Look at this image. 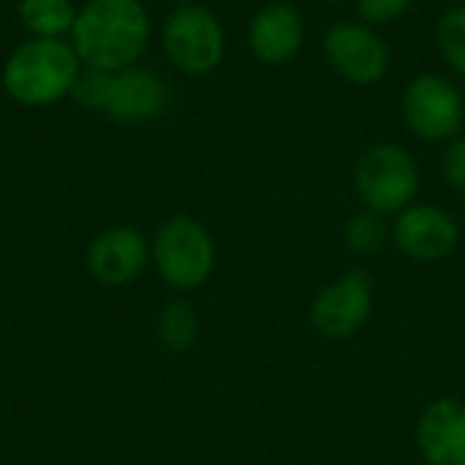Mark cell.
Instances as JSON below:
<instances>
[{
  "mask_svg": "<svg viewBox=\"0 0 465 465\" xmlns=\"http://www.w3.org/2000/svg\"><path fill=\"white\" fill-rule=\"evenodd\" d=\"M150 14L142 0H87L76 11L71 46L87 68H131L150 44Z\"/></svg>",
  "mask_w": 465,
  "mask_h": 465,
  "instance_id": "1",
  "label": "cell"
},
{
  "mask_svg": "<svg viewBox=\"0 0 465 465\" xmlns=\"http://www.w3.org/2000/svg\"><path fill=\"white\" fill-rule=\"evenodd\" d=\"M79 54L63 38H30L19 44L3 65V87L22 106H49L79 76Z\"/></svg>",
  "mask_w": 465,
  "mask_h": 465,
  "instance_id": "2",
  "label": "cell"
},
{
  "mask_svg": "<svg viewBox=\"0 0 465 465\" xmlns=\"http://www.w3.org/2000/svg\"><path fill=\"white\" fill-rule=\"evenodd\" d=\"M150 262L158 278L174 292L202 289L218 262V248L210 229L193 215L166 218L150 242Z\"/></svg>",
  "mask_w": 465,
  "mask_h": 465,
  "instance_id": "3",
  "label": "cell"
},
{
  "mask_svg": "<svg viewBox=\"0 0 465 465\" xmlns=\"http://www.w3.org/2000/svg\"><path fill=\"white\" fill-rule=\"evenodd\" d=\"M420 163L398 142L371 144L354 163V193L365 210L395 218L420 193Z\"/></svg>",
  "mask_w": 465,
  "mask_h": 465,
  "instance_id": "4",
  "label": "cell"
},
{
  "mask_svg": "<svg viewBox=\"0 0 465 465\" xmlns=\"http://www.w3.org/2000/svg\"><path fill=\"white\" fill-rule=\"evenodd\" d=\"M161 44L169 63L188 76L213 74L226 54V33L215 11L202 3L177 5L161 30Z\"/></svg>",
  "mask_w": 465,
  "mask_h": 465,
  "instance_id": "5",
  "label": "cell"
},
{
  "mask_svg": "<svg viewBox=\"0 0 465 465\" xmlns=\"http://www.w3.org/2000/svg\"><path fill=\"white\" fill-rule=\"evenodd\" d=\"M401 114L409 131L425 142H450L463 134L465 95L439 71L411 76L401 93Z\"/></svg>",
  "mask_w": 465,
  "mask_h": 465,
  "instance_id": "6",
  "label": "cell"
},
{
  "mask_svg": "<svg viewBox=\"0 0 465 465\" xmlns=\"http://www.w3.org/2000/svg\"><path fill=\"white\" fill-rule=\"evenodd\" d=\"M322 57L332 74L357 87L379 84L392 65V52L379 27L360 19H341L322 35Z\"/></svg>",
  "mask_w": 465,
  "mask_h": 465,
  "instance_id": "7",
  "label": "cell"
},
{
  "mask_svg": "<svg viewBox=\"0 0 465 465\" xmlns=\"http://www.w3.org/2000/svg\"><path fill=\"white\" fill-rule=\"evenodd\" d=\"M373 308L376 278L365 267H351L313 297L311 324L327 341H349L371 322Z\"/></svg>",
  "mask_w": 465,
  "mask_h": 465,
  "instance_id": "8",
  "label": "cell"
},
{
  "mask_svg": "<svg viewBox=\"0 0 465 465\" xmlns=\"http://www.w3.org/2000/svg\"><path fill=\"white\" fill-rule=\"evenodd\" d=\"M392 245L411 262H441L460 245L458 218L430 202H414L392 218Z\"/></svg>",
  "mask_w": 465,
  "mask_h": 465,
  "instance_id": "9",
  "label": "cell"
},
{
  "mask_svg": "<svg viewBox=\"0 0 465 465\" xmlns=\"http://www.w3.org/2000/svg\"><path fill=\"white\" fill-rule=\"evenodd\" d=\"M87 272L104 286H128L150 264V242L134 226H109L93 237L84 253Z\"/></svg>",
  "mask_w": 465,
  "mask_h": 465,
  "instance_id": "10",
  "label": "cell"
},
{
  "mask_svg": "<svg viewBox=\"0 0 465 465\" xmlns=\"http://www.w3.org/2000/svg\"><path fill=\"white\" fill-rule=\"evenodd\" d=\"M305 44V22L294 3L270 0L256 8L248 25L251 54L272 68L292 63Z\"/></svg>",
  "mask_w": 465,
  "mask_h": 465,
  "instance_id": "11",
  "label": "cell"
},
{
  "mask_svg": "<svg viewBox=\"0 0 465 465\" xmlns=\"http://www.w3.org/2000/svg\"><path fill=\"white\" fill-rule=\"evenodd\" d=\"M414 439L428 465H465V401L439 398L428 403Z\"/></svg>",
  "mask_w": 465,
  "mask_h": 465,
  "instance_id": "12",
  "label": "cell"
},
{
  "mask_svg": "<svg viewBox=\"0 0 465 465\" xmlns=\"http://www.w3.org/2000/svg\"><path fill=\"white\" fill-rule=\"evenodd\" d=\"M169 106V87L166 82L150 68H123L114 71L109 79L106 95V114L120 123H150L161 117Z\"/></svg>",
  "mask_w": 465,
  "mask_h": 465,
  "instance_id": "13",
  "label": "cell"
},
{
  "mask_svg": "<svg viewBox=\"0 0 465 465\" xmlns=\"http://www.w3.org/2000/svg\"><path fill=\"white\" fill-rule=\"evenodd\" d=\"M199 313L196 308L177 297V300H169L158 319H155V335H158V343L163 351L169 354H185L196 346L199 341Z\"/></svg>",
  "mask_w": 465,
  "mask_h": 465,
  "instance_id": "14",
  "label": "cell"
},
{
  "mask_svg": "<svg viewBox=\"0 0 465 465\" xmlns=\"http://www.w3.org/2000/svg\"><path fill=\"white\" fill-rule=\"evenodd\" d=\"M343 242L354 256L373 259L392 242V221L373 210H357L343 226Z\"/></svg>",
  "mask_w": 465,
  "mask_h": 465,
  "instance_id": "15",
  "label": "cell"
},
{
  "mask_svg": "<svg viewBox=\"0 0 465 465\" xmlns=\"http://www.w3.org/2000/svg\"><path fill=\"white\" fill-rule=\"evenodd\" d=\"M19 19L33 38H63L74 30L76 8L71 0H22Z\"/></svg>",
  "mask_w": 465,
  "mask_h": 465,
  "instance_id": "16",
  "label": "cell"
},
{
  "mask_svg": "<svg viewBox=\"0 0 465 465\" xmlns=\"http://www.w3.org/2000/svg\"><path fill=\"white\" fill-rule=\"evenodd\" d=\"M433 38L439 54L465 76V5H452L439 16Z\"/></svg>",
  "mask_w": 465,
  "mask_h": 465,
  "instance_id": "17",
  "label": "cell"
},
{
  "mask_svg": "<svg viewBox=\"0 0 465 465\" xmlns=\"http://www.w3.org/2000/svg\"><path fill=\"white\" fill-rule=\"evenodd\" d=\"M109 79L112 71H98V68H87L84 74L76 76L74 87H71V98L90 112H104L106 109V95H109Z\"/></svg>",
  "mask_w": 465,
  "mask_h": 465,
  "instance_id": "18",
  "label": "cell"
},
{
  "mask_svg": "<svg viewBox=\"0 0 465 465\" xmlns=\"http://www.w3.org/2000/svg\"><path fill=\"white\" fill-rule=\"evenodd\" d=\"M411 3L414 0H354L360 22L371 27H384V25L398 22L401 16H406Z\"/></svg>",
  "mask_w": 465,
  "mask_h": 465,
  "instance_id": "19",
  "label": "cell"
},
{
  "mask_svg": "<svg viewBox=\"0 0 465 465\" xmlns=\"http://www.w3.org/2000/svg\"><path fill=\"white\" fill-rule=\"evenodd\" d=\"M441 174L455 193H465V134L447 142L441 153Z\"/></svg>",
  "mask_w": 465,
  "mask_h": 465,
  "instance_id": "20",
  "label": "cell"
},
{
  "mask_svg": "<svg viewBox=\"0 0 465 465\" xmlns=\"http://www.w3.org/2000/svg\"><path fill=\"white\" fill-rule=\"evenodd\" d=\"M319 3H343V0H319Z\"/></svg>",
  "mask_w": 465,
  "mask_h": 465,
  "instance_id": "21",
  "label": "cell"
},
{
  "mask_svg": "<svg viewBox=\"0 0 465 465\" xmlns=\"http://www.w3.org/2000/svg\"><path fill=\"white\" fill-rule=\"evenodd\" d=\"M177 3H180V5H183V3H193V0H177Z\"/></svg>",
  "mask_w": 465,
  "mask_h": 465,
  "instance_id": "22",
  "label": "cell"
}]
</instances>
